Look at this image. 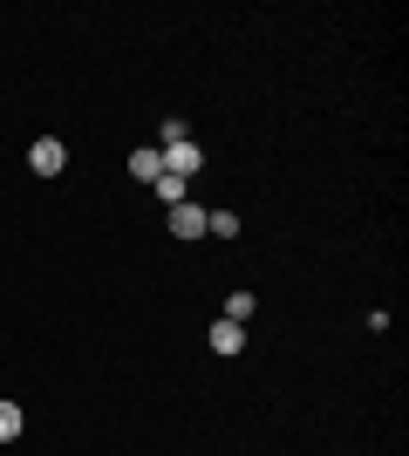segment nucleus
<instances>
[{"instance_id":"f257e3e1","label":"nucleus","mask_w":409,"mask_h":456,"mask_svg":"<svg viewBox=\"0 0 409 456\" xmlns=\"http://www.w3.org/2000/svg\"><path fill=\"white\" fill-rule=\"evenodd\" d=\"M157 157H164V177H177V184H192V177L205 171V151H198V136H171V143H157Z\"/></svg>"},{"instance_id":"f03ea898","label":"nucleus","mask_w":409,"mask_h":456,"mask_svg":"<svg viewBox=\"0 0 409 456\" xmlns=\"http://www.w3.org/2000/svg\"><path fill=\"white\" fill-rule=\"evenodd\" d=\"M205 225H212V211H205V205H192V198L171 205V239H205Z\"/></svg>"},{"instance_id":"7ed1b4c3","label":"nucleus","mask_w":409,"mask_h":456,"mask_svg":"<svg viewBox=\"0 0 409 456\" xmlns=\"http://www.w3.org/2000/svg\"><path fill=\"white\" fill-rule=\"evenodd\" d=\"M28 164H35V177H61V171H69V151H61V136H41L35 151H28Z\"/></svg>"},{"instance_id":"20e7f679","label":"nucleus","mask_w":409,"mask_h":456,"mask_svg":"<svg viewBox=\"0 0 409 456\" xmlns=\"http://www.w3.org/2000/svg\"><path fill=\"white\" fill-rule=\"evenodd\" d=\"M130 171L143 177V184H157V177H164V157H157V143H143V151H130Z\"/></svg>"},{"instance_id":"39448f33","label":"nucleus","mask_w":409,"mask_h":456,"mask_svg":"<svg viewBox=\"0 0 409 456\" xmlns=\"http://www.w3.org/2000/svg\"><path fill=\"white\" fill-rule=\"evenodd\" d=\"M239 347H246V327H239V321H218L212 327V354H239Z\"/></svg>"},{"instance_id":"423d86ee","label":"nucleus","mask_w":409,"mask_h":456,"mask_svg":"<svg viewBox=\"0 0 409 456\" xmlns=\"http://www.w3.org/2000/svg\"><path fill=\"white\" fill-rule=\"evenodd\" d=\"M20 422H28V416H20V402H0V443H14Z\"/></svg>"},{"instance_id":"0eeeda50","label":"nucleus","mask_w":409,"mask_h":456,"mask_svg":"<svg viewBox=\"0 0 409 456\" xmlns=\"http://www.w3.org/2000/svg\"><path fill=\"white\" fill-rule=\"evenodd\" d=\"M246 314H253V293H233V300H225V321L246 327Z\"/></svg>"}]
</instances>
